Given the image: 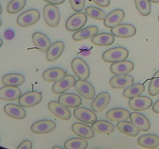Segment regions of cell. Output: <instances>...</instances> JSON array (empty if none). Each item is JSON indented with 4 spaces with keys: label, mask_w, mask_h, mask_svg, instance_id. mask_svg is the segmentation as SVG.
I'll list each match as a JSON object with an SVG mask.
<instances>
[{
    "label": "cell",
    "mask_w": 159,
    "mask_h": 149,
    "mask_svg": "<svg viewBox=\"0 0 159 149\" xmlns=\"http://www.w3.org/2000/svg\"><path fill=\"white\" fill-rule=\"evenodd\" d=\"M129 51L124 47H113L102 54V60L107 63L122 61L128 57Z\"/></svg>",
    "instance_id": "6da1fadb"
},
{
    "label": "cell",
    "mask_w": 159,
    "mask_h": 149,
    "mask_svg": "<svg viewBox=\"0 0 159 149\" xmlns=\"http://www.w3.org/2000/svg\"><path fill=\"white\" fill-rule=\"evenodd\" d=\"M43 19L47 24L51 27H55L60 22V12L56 5L48 3L43 8Z\"/></svg>",
    "instance_id": "7a4b0ae2"
},
{
    "label": "cell",
    "mask_w": 159,
    "mask_h": 149,
    "mask_svg": "<svg viewBox=\"0 0 159 149\" xmlns=\"http://www.w3.org/2000/svg\"><path fill=\"white\" fill-rule=\"evenodd\" d=\"M40 12L37 9H29L19 16L16 23L21 27H27L35 24L40 19Z\"/></svg>",
    "instance_id": "3957f363"
},
{
    "label": "cell",
    "mask_w": 159,
    "mask_h": 149,
    "mask_svg": "<svg viewBox=\"0 0 159 149\" xmlns=\"http://www.w3.org/2000/svg\"><path fill=\"white\" fill-rule=\"evenodd\" d=\"M87 22V15L84 12H78L68 19L65 27L68 31H77L82 29Z\"/></svg>",
    "instance_id": "277c9868"
},
{
    "label": "cell",
    "mask_w": 159,
    "mask_h": 149,
    "mask_svg": "<svg viewBox=\"0 0 159 149\" xmlns=\"http://www.w3.org/2000/svg\"><path fill=\"white\" fill-rule=\"evenodd\" d=\"M71 68L74 74L79 78V79L87 80L89 77V68L86 62L80 57L73 59L71 61Z\"/></svg>",
    "instance_id": "5b68a950"
},
{
    "label": "cell",
    "mask_w": 159,
    "mask_h": 149,
    "mask_svg": "<svg viewBox=\"0 0 159 149\" xmlns=\"http://www.w3.org/2000/svg\"><path fill=\"white\" fill-rule=\"evenodd\" d=\"M41 100V93L37 91L27 92L19 98V105L24 108H29L39 104Z\"/></svg>",
    "instance_id": "8992f818"
},
{
    "label": "cell",
    "mask_w": 159,
    "mask_h": 149,
    "mask_svg": "<svg viewBox=\"0 0 159 149\" xmlns=\"http://www.w3.org/2000/svg\"><path fill=\"white\" fill-rule=\"evenodd\" d=\"M74 86L75 88L76 91L78 92V93L82 97H83L84 99H94L95 95H96V91H95L93 85L90 82H89L88 81L79 79V80L75 81Z\"/></svg>",
    "instance_id": "52a82bcc"
},
{
    "label": "cell",
    "mask_w": 159,
    "mask_h": 149,
    "mask_svg": "<svg viewBox=\"0 0 159 149\" xmlns=\"http://www.w3.org/2000/svg\"><path fill=\"white\" fill-rule=\"evenodd\" d=\"M153 105L152 99L148 96H138L130 99L128 106L134 111H144Z\"/></svg>",
    "instance_id": "ba28073f"
},
{
    "label": "cell",
    "mask_w": 159,
    "mask_h": 149,
    "mask_svg": "<svg viewBox=\"0 0 159 149\" xmlns=\"http://www.w3.org/2000/svg\"><path fill=\"white\" fill-rule=\"evenodd\" d=\"M75 83V79L73 75L68 74L60 80L54 82L52 86L53 93L55 94H61L72 88Z\"/></svg>",
    "instance_id": "9c48e42d"
},
{
    "label": "cell",
    "mask_w": 159,
    "mask_h": 149,
    "mask_svg": "<svg viewBox=\"0 0 159 149\" xmlns=\"http://www.w3.org/2000/svg\"><path fill=\"white\" fill-rule=\"evenodd\" d=\"M136 28L131 24H118L111 28V34L118 38H130L136 34Z\"/></svg>",
    "instance_id": "30bf717a"
},
{
    "label": "cell",
    "mask_w": 159,
    "mask_h": 149,
    "mask_svg": "<svg viewBox=\"0 0 159 149\" xmlns=\"http://www.w3.org/2000/svg\"><path fill=\"white\" fill-rule=\"evenodd\" d=\"M48 110L56 117L63 120H68L71 118V112L68 107L65 106L59 102L51 101L48 103Z\"/></svg>",
    "instance_id": "8fae6325"
},
{
    "label": "cell",
    "mask_w": 159,
    "mask_h": 149,
    "mask_svg": "<svg viewBox=\"0 0 159 149\" xmlns=\"http://www.w3.org/2000/svg\"><path fill=\"white\" fill-rule=\"evenodd\" d=\"M55 122L50 120H42L35 122L31 126V131L36 134L48 133L55 130Z\"/></svg>",
    "instance_id": "7c38bea8"
},
{
    "label": "cell",
    "mask_w": 159,
    "mask_h": 149,
    "mask_svg": "<svg viewBox=\"0 0 159 149\" xmlns=\"http://www.w3.org/2000/svg\"><path fill=\"white\" fill-rule=\"evenodd\" d=\"M134 84V78L127 74H116L110 80V85L115 89H123Z\"/></svg>",
    "instance_id": "4fadbf2b"
},
{
    "label": "cell",
    "mask_w": 159,
    "mask_h": 149,
    "mask_svg": "<svg viewBox=\"0 0 159 149\" xmlns=\"http://www.w3.org/2000/svg\"><path fill=\"white\" fill-rule=\"evenodd\" d=\"M74 116L79 121L85 124H92L97 120L96 113L85 107H78L74 110Z\"/></svg>",
    "instance_id": "5bb4252c"
},
{
    "label": "cell",
    "mask_w": 159,
    "mask_h": 149,
    "mask_svg": "<svg viewBox=\"0 0 159 149\" xmlns=\"http://www.w3.org/2000/svg\"><path fill=\"white\" fill-rule=\"evenodd\" d=\"M73 133L84 139H92L95 136V131L93 127L86 124L82 123H75L71 126Z\"/></svg>",
    "instance_id": "9a60e30c"
},
{
    "label": "cell",
    "mask_w": 159,
    "mask_h": 149,
    "mask_svg": "<svg viewBox=\"0 0 159 149\" xmlns=\"http://www.w3.org/2000/svg\"><path fill=\"white\" fill-rule=\"evenodd\" d=\"M110 102V95L108 93H101L98 95L91 104L92 110L96 113L102 112L108 106Z\"/></svg>",
    "instance_id": "2e32d148"
},
{
    "label": "cell",
    "mask_w": 159,
    "mask_h": 149,
    "mask_svg": "<svg viewBox=\"0 0 159 149\" xmlns=\"http://www.w3.org/2000/svg\"><path fill=\"white\" fill-rule=\"evenodd\" d=\"M125 13L122 9H115L108 14L104 20V26L107 28H112L117 26L124 20Z\"/></svg>",
    "instance_id": "e0dca14e"
},
{
    "label": "cell",
    "mask_w": 159,
    "mask_h": 149,
    "mask_svg": "<svg viewBox=\"0 0 159 149\" xmlns=\"http://www.w3.org/2000/svg\"><path fill=\"white\" fill-rule=\"evenodd\" d=\"M58 102L68 108H75L82 104V99L74 93H64L59 96Z\"/></svg>",
    "instance_id": "ac0fdd59"
},
{
    "label": "cell",
    "mask_w": 159,
    "mask_h": 149,
    "mask_svg": "<svg viewBox=\"0 0 159 149\" xmlns=\"http://www.w3.org/2000/svg\"><path fill=\"white\" fill-rule=\"evenodd\" d=\"M130 120L141 131L145 132L150 130L151 124L148 119L144 115L141 114L137 111L133 112L132 113H130Z\"/></svg>",
    "instance_id": "d6986e66"
},
{
    "label": "cell",
    "mask_w": 159,
    "mask_h": 149,
    "mask_svg": "<svg viewBox=\"0 0 159 149\" xmlns=\"http://www.w3.org/2000/svg\"><path fill=\"white\" fill-rule=\"evenodd\" d=\"M32 41L34 46L43 53H46L51 45L49 38L40 32H36L33 34Z\"/></svg>",
    "instance_id": "ffe728a7"
},
{
    "label": "cell",
    "mask_w": 159,
    "mask_h": 149,
    "mask_svg": "<svg viewBox=\"0 0 159 149\" xmlns=\"http://www.w3.org/2000/svg\"><path fill=\"white\" fill-rule=\"evenodd\" d=\"M130 112L124 108H113L107 111L106 117L113 122L127 120L130 118Z\"/></svg>",
    "instance_id": "44dd1931"
},
{
    "label": "cell",
    "mask_w": 159,
    "mask_h": 149,
    "mask_svg": "<svg viewBox=\"0 0 159 149\" xmlns=\"http://www.w3.org/2000/svg\"><path fill=\"white\" fill-rule=\"evenodd\" d=\"M134 68V65L130 61H122L113 63L110 66V71L114 74H128L132 71Z\"/></svg>",
    "instance_id": "7402d4cb"
},
{
    "label": "cell",
    "mask_w": 159,
    "mask_h": 149,
    "mask_svg": "<svg viewBox=\"0 0 159 149\" xmlns=\"http://www.w3.org/2000/svg\"><path fill=\"white\" fill-rule=\"evenodd\" d=\"M21 96V91L18 86L5 85L0 88V99L3 100L13 101L19 99Z\"/></svg>",
    "instance_id": "603a6c76"
},
{
    "label": "cell",
    "mask_w": 159,
    "mask_h": 149,
    "mask_svg": "<svg viewBox=\"0 0 159 149\" xmlns=\"http://www.w3.org/2000/svg\"><path fill=\"white\" fill-rule=\"evenodd\" d=\"M116 128L120 132L130 137H136L139 134L140 130L136 125L130 121H119L116 124Z\"/></svg>",
    "instance_id": "cb8c5ba5"
},
{
    "label": "cell",
    "mask_w": 159,
    "mask_h": 149,
    "mask_svg": "<svg viewBox=\"0 0 159 149\" xmlns=\"http://www.w3.org/2000/svg\"><path fill=\"white\" fill-rule=\"evenodd\" d=\"M67 72L61 68H51L43 71L42 78L43 80L49 82H55L65 77Z\"/></svg>",
    "instance_id": "d4e9b609"
},
{
    "label": "cell",
    "mask_w": 159,
    "mask_h": 149,
    "mask_svg": "<svg viewBox=\"0 0 159 149\" xmlns=\"http://www.w3.org/2000/svg\"><path fill=\"white\" fill-rule=\"evenodd\" d=\"M99 28L96 26H90L88 27L80 29L72 35V39L75 41H82L94 37L98 34Z\"/></svg>",
    "instance_id": "484cf974"
},
{
    "label": "cell",
    "mask_w": 159,
    "mask_h": 149,
    "mask_svg": "<svg viewBox=\"0 0 159 149\" xmlns=\"http://www.w3.org/2000/svg\"><path fill=\"white\" fill-rule=\"evenodd\" d=\"M4 112L10 117L17 120L24 119L26 117V111L21 106L14 103L6 104L4 106Z\"/></svg>",
    "instance_id": "4316f807"
},
{
    "label": "cell",
    "mask_w": 159,
    "mask_h": 149,
    "mask_svg": "<svg viewBox=\"0 0 159 149\" xmlns=\"http://www.w3.org/2000/svg\"><path fill=\"white\" fill-rule=\"evenodd\" d=\"M65 49V44L62 41H57L51 45L46 52V58L48 61H55L60 57Z\"/></svg>",
    "instance_id": "83f0119b"
},
{
    "label": "cell",
    "mask_w": 159,
    "mask_h": 149,
    "mask_svg": "<svg viewBox=\"0 0 159 149\" xmlns=\"http://www.w3.org/2000/svg\"><path fill=\"white\" fill-rule=\"evenodd\" d=\"M24 76L19 73H10L2 78V82L3 85L8 86H20L24 83Z\"/></svg>",
    "instance_id": "f1b7e54d"
},
{
    "label": "cell",
    "mask_w": 159,
    "mask_h": 149,
    "mask_svg": "<svg viewBox=\"0 0 159 149\" xmlns=\"http://www.w3.org/2000/svg\"><path fill=\"white\" fill-rule=\"evenodd\" d=\"M138 144L144 148H155L159 146V137L155 134H145L140 137Z\"/></svg>",
    "instance_id": "f546056e"
},
{
    "label": "cell",
    "mask_w": 159,
    "mask_h": 149,
    "mask_svg": "<svg viewBox=\"0 0 159 149\" xmlns=\"http://www.w3.org/2000/svg\"><path fill=\"white\" fill-rule=\"evenodd\" d=\"M91 42L96 46H110L114 42V36L109 33L97 34L93 37Z\"/></svg>",
    "instance_id": "4dcf8cb0"
},
{
    "label": "cell",
    "mask_w": 159,
    "mask_h": 149,
    "mask_svg": "<svg viewBox=\"0 0 159 149\" xmlns=\"http://www.w3.org/2000/svg\"><path fill=\"white\" fill-rule=\"evenodd\" d=\"M93 129L95 132L101 134H110L114 131V126L110 122L104 120H96L93 124Z\"/></svg>",
    "instance_id": "1f68e13d"
},
{
    "label": "cell",
    "mask_w": 159,
    "mask_h": 149,
    "mask_svg": "<svg viewBox=\"0 0 159 149\" xmlns=\"http://www.w3.org/2000/svg\"><path fill=\"white\" fill-rule=\"evenodd\" d=\"M145 90L144 85L141 83L132 84L130 86L127 87L123 93V96L126 99H131L135 96H141Z\"/></svg>",
    "instance_id": "d6a6232c"
},
{
    "label": "cell",
    "mask_w": 159,
    "mask_h": 149,
    "mask_svg": "<svg viewBox=\"0 0 159 149\" xmlns=\"http://www.w3.org/2000/svg\"><path fill=\"white\" fill-rule=\"evenodd\" d=\"M88 147V142L82 138H75L68 140L65 144L67 149H84Z\"/></svg>",
    "instance_id": "836d02e7"
},
{
    "label": "cell",
    "mask_w": 159,
    "mask_h": 149,
    "mask_svg": "<svg viewBox=\"0 0 159 149\" xmlns=\"http://www.w3.org/2000/svg\"><path fill=\"white\" fill-rule=\"evenodd\" d=\"M137 9L141 15L147 16L152 12V6L149 0H134Z\"/></svg>",
    "instance_id": "e575fe53"
},
{
    "label": "cell",
    "mask_w": 159,
    "mask_h": 149,
    "mask_svg": "<svg viewBox=\"0 0 159 149\" xmlns=\"http://www.w3.org/2000/svg\"><path fill=\"white\" fill-rule=\"evenodd\" d=\"M85 14L90 18L97 20H104L107 16V14L103 10L97 7H94V6L87 7L85 9Z\"/></svg>",
    "instance_id": "d590c367"
},
{
    "label": "cell",
    "mask_w": 159,
    "mask_h": 149,
    "mask_svg": "<svg viewBox=\"0 0 159 149\" xmlns=\"http://www.w3.org/2000/svg\"><path fill=\"white\" fill-rule=\"evenodd\" d=\"M26 6V0H12L8 4L6 10L9 14H16L20 12Z\"/></svg>",
    "instance_id": "8d00e7d4"
},
{
    "label": "cell",
    "mask_w": 159,
    "mask_h": 149,
    "mask_svg": "<svg viewBox=\"0 0 159 149\" xmlns=\"http://www.w3.org/2000/svg\"><path fill=\"white\" fill-rule=\"evenodd\" d=\"M148 93L152 96H155L159 93V71L154 74L151 79L148 87Z\"/></svg>",
    "instance_id": "74e56055"
},
{
    "label": "cell",
    "mask_w": 159,
    "mask_h": 149,
    "mask_svg": "<svg viewBox=\"0 0 159 149\" xmlns=\"http://www.w3.org/2000/svg\"><path fill=\"white\" fill-rule=\"evenodd\" d=\"M70 6L75 12H82L85 7V0H69Z\"/></svg>",
    "instance_id": "f35d334b"
},
{
    "label": "cell",
    "mask_w": 159,
    "mask_h": 149,
    "mask_svg": "<svg viewBox=\"0 0 159 149\" xmlns=\"http://www.w3.org/2000/svg\"><path fill=\"white\" fill-rule=\"evenodd\" d=\"M100 7H108L110 4V0H91Z\"/></svg>",
    "instance_id": "ab89813d"
},
{
    "label": "cell",
    "mask_w": 159,
    "mask_h": 149,
    "mask_svg": "<svg viewBox=\"0 0 159 149\" xmlns=\"http://www.w3.org/2000/svg\"><path fill=\"white\" fill-rule=\"evenodd\" d=\"M18 148H25V149H30L32 148V143L30 141H24L22 142L20 145L18 146Z\"/></svg>",
    "instance_id": "60d3db41"
},
{
    "label": "cell",
    "mask_w": 159,
    "mask_h": 149,
    "mask_svg": "<svg viewBox=\"0 0 159 149\" xmlns=\"http://www.w3.org/2000/svg\"><path fill=\"white\" fill-rule=\"evenodd\" d=\"M14 36H15V33H14V31L12 30V29H7V30H6V32L4 33V37L6 40H12V39H13Z\"/></svg>",
    "instance_id": "b9f144b4"
},
{
    "label": "cell",
    "mask_w": 159,
    "mask_h": 149,
    "mask_svg": "<svg viewBox=\"0 0 159 149\" xmlns=\"http://www.w3.org/2000/svg\"><path fill=\"white\" fill-rule=\"evenodd\" d=\"M46 2L49 3V4H54V5H61L65 1V0H43Z\"/></svg>",
    "instance_id": "7bdbcfd3"
},
{
    "label": "cell",
    "mask_w": 159,
    "mask_h": 149,
    "mask_svg": "<svg viewBox=\"0 0 159 149\" xmlns=\"http://www.w3.org/2000/svg\"><path fill=\"white\" fill-rule=\"evenodd\" d=\"M152 110L155 112V113H159V100L156 101L155 104L152 105Z\"/></svg>",
    "instance_id": "ee69618b"
},
{
    "label": "cell",
    "mask_w": 159,
    "mask_h": 149,
    "mask_svg": "<svg viewBox=\"0 0 159 149\" xmlns=\"http://www.w3.org/2000/svg\"><path fill=\"white\" fill-rule=\"evenodd\" d=\"M149 1L153 3H159V0H149Z\"/></svg>",
    "instance_id": "f6af8a7d"
},
{
    "label": "cell",
    "mask_w": 159,
    "mask_h": 149,
    "mask_svg": "<svg viewBox=\"0 0 159 149\" xmlns=\"http://www.w3.org/2000/svg\"><path fill=\"white\" fill-rule=\"evenodd\" d=\"M2 40L1 38H0V47H2Z\"/></svg>",
    "instance_id": "bcb514c9"
},
{
    "label": "cell",
    "mask_w": 159,
    "mask_h": 149,
    "mask_svg": "<svg viewBox=\"0 0 159 149\" xmlns=\"http://www.w3.org/2000/svg\"><path fill=\"white\" fill-rule=\"evenodd\" d=\"M2 6H1V4H0V15L2 14Z\"/></svg>",
    "instance_id": "7dc6e473"
},
{
    "label": "cell",
    "mask_w": 159,
    "mask_h": 149,
    "mask_svg": "<svg viewBox=\"0 0 159 149\" xmlns=\"http://www.w3.org/2000/svg\"><path fill=\"white\" fill-rule=\"evenodd\" d=\"M2 20L0 19V26H2Z\"/></svg>",
    "instance_id": "c3c4849f"
},
{
    "label": "cell",
    "mask_w": 159,
    "mask_h": 149,
    "mask_svg": "<svg viewBox=\"0 0 159 149\" xmlns=\"http://www.w3.org/2000/svg\"><path fill=\"white\" fill-rule=\"evenodd\" d=\"M53 148H61V147H57V146H55V147H54Z\"/></svg>",
    "instance_id": "681fc988"
},
{
    "label": "cell",
    "mask_w": 159,
    "mask_h": 149,
    "mask_svg": "<svg viewBox=\"0 0 159 149\" xmlns=\"http://www.w3.org/2000/svg\"><path fill=\"white\" fill-rule=\"evenodd\" d=\"M158 21H159V16H158Z\"/></svg>",
    "instance_id": "f907efd6"
}]
</instances>
